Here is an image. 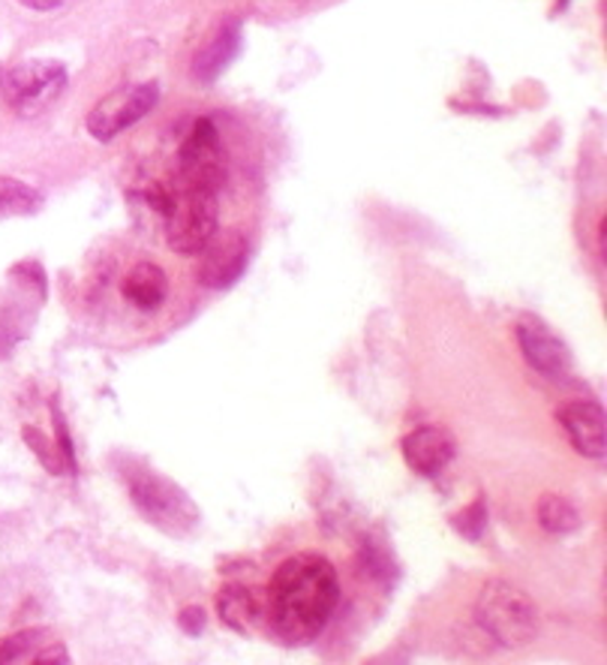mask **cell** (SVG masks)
Returning <instances> with one entry per match:
<instances>
[{
	"mask_svg": "<svg viewBox=\"0 0 607 665\" xmlns=\"http://www.w3.org/2000/svg\"><path fill=\"white\" fill-rule=\"evenodd\" d=\"M42 209V193L30 184L18 181V178H7L0 175V221L10 217H30Z\"/></svg>",
	"mask_w": 607,
	"mask_h": 665,
	"instance_id": "obj_16",
	"label": "cell"
},
{
	"mask_svg": "<svg viewBox=\"0 0 607 665\" xmlns=\"http://www.w3.org/2000/svg\"><path fill=\"white\" fill-rule=\"evenodd\" d=\"M127 491L144 522L160 527L163 534H190L199 524V506L190 494L156 469L132 464L127 473Z\"/></svg>",
	"mask_w": 607,
	"mask_h": 665,
	"instance_id": "obj_5",
	"label": "cell"
},
{
	"mask_svg": "<svg viewBox=\"0 0 607 665\" xmlns=\"http://www.w3.org/2000/svg\"><path fill=\"white\" fill-rule=\"evenodd\" d=\"M181 626L187 629V632H202V626H205V614H202V608H187V612L181 614Z\"/></svg>",
	"mask_w": 607,
	"mask_h": 665,
	"instance_id": "obj_19",
	"label": "cell"
},
{
	"mask_svg": "<svg viewBox=\"0 0 607 665\" xmlns=\"http://www.w3.org/2000/svg\"><path fill=\"white\" fill-rule=\"evenodd\" d=\"M30 10H39V13H49V10H61L69 0H22Z\"/></svg>",
	"mask_w": 607,
	"mask_h": 665,
	"instance_id": "obj_20",
	"label": "cell"
},
{
	"mask_svg": "<svg viewBox=\"0 0 607 665\" xmlns=\"http://www.w3.org/2000/svg\"><path fill=\"white\" fill-rule=\"evenodd\" d=\"M535 515H539V524H542L547 534L554 536H569L581 527V515L571 500L559 494H542L539 503H535Z\"/></svg>",
	"mask_w": 607,
	"mask_h": 665,
	"instance_id": "obj_17",
	"label": "cell"
},
{
	"mask_svg": "<svg viewBox=\"0 0 607 665\" xmlns=\"http://www.w3.org/2000/svg\"><path fill=\"white\" fill-rule=\"evenodd\" d=\"M476 624L505 651L527 648L542 629L539 608L530 593L505 578H493L481 587L476 600Z\"/></svg>",
	"mask_w": 607,
	"mask_h": 665,
	"instance_id": "obj_2",
	"label": "cell"
},
{
	"mask_svg": "<svg viewBox=\"0 0 607 665\" xmlns=\"http://www.w3.org/2000/svg\"><path fill=\"white\" fill-rule=\"evenodd\" d=\"M69 73L61 61L30 58L0 70V109L22 121L46 115L64 93Z\"/></svg>",
	"mask_w": 607,
	"mask_h": 665,
	"instance_id": "obj_4",
	"label": "cell"
},
{
	"mask_svg": "<svg viewBox=\"0 0 607 665\" xmlns=\"http://www.w3.org/2000/svg\"><path fill=\"white\" fill-rule=\"evenodd\" d=\"M217 614L235 632H250L258 624V602L244 585H226L217 593Z\"/></svg>",
	"mask_w": 607,
	"mask_h": 665,
	"instance_id": "obj_15",
	"label": "cell"
},
{
	"mask_svg": "<svg viewBox=\"0 0 607 665\" xmlns=\"http://www.w3.org/2000/svg\"><path fill=\"white\" fill-rule=\"evenodd\" d=\"M195 280L205 289H229L241 280L250 262V241L238 229H217L195 253Z\"/></svg>",
	"mask_w": 607,
	"mask_h": 665,
	"instance_id": "obj_8",
	"label": "cell"
},
{
	"mask_svg": "<svg viewBox=\"0 0 607 665\" xmlns=\"http://www.w3.org/2000/svg\"><path fill=\"white\" fill-rule=\"evenodd\" d=\"M559 425L569 434L571 446L590 461H602L607 455V437H605V413L595 401H571L559 413Z\"/></svg>",
	"mask_w": 607,
	"mask_h": 665,
	"instance_id": "obj_12",
	"label": "cell"
},
{
	"mask_svg": "<svg viewBox=\"0 0 607 665\" xmlns=\"http://www.w3.org/2000/svg\"><path fill=\"white\" fill-rule=\"evenodd\" d=\"M168 296L166 272L156 262H136L124 277V299L139 311H156Z\"/></svg>",
	"mask_w": 607,
	"mask_h": 665,
	"instance_id": "obj_14",
	"label": "cell"
},
{
	"mask_svg": "<svg viewBox=\"0 0 607 665\" xmlns=\"http://www.w3.org/2000/svg\"><path fill=\"white\" fill-rule=\"evenodd\" d=\"M517 343H520L527 365L542 371L547 377H566L571 371V352L566 340L539 316H523L517 323Z\"/></svg>",
	"mask_w": 607,
	"mask_h": 665,
	"instance_id": "obj_9",
	"label": "cell"
},
{
	"mask_svg": "<svg viewBox=\"0 0 607 665\" xmlns=\"http://www.w3.org/2000/svg\"><path fill=\"white\" fill-rule=\"evenodd\" d=\"M156 100H160V88L151 85V81L124 85V88H117V91H112L93 105L85 127L97 142H112L115 136L129 130L132 124H139L154 109Z\"/></svg>",
	"mask_w": 607,
	"mask_h": 665,
	"instance_id": "obj_6",
	"label": "cell"
},
{
	"mask_svg": "<svg viewBox=\"0 0 607 665\" xmlns=\"http://www.w3.org/2000/svg\"><path fill=\"white\" fill-rule=\"evenodd\" d=\"M457 452L454 434L442 425H425L403 437V457L418 476H440Z\"/></svg>",
	"mask_w": 607,
	"mask_h": 665,
	"instance_id": "obj_10",
	"label": "cell"
},
{
	"mask_svg": "<svg viewBox=\"0 0 607 665\" xmlns=\"http://www.w3.org/2000/svg\"><path fill=\"white\" fill-rule=\"evenodd\" d=\"M178 170L181 181L202 184L211 190H220L226 181V148H223L220 130L211 117H199L178 151Z\"/></svg>",
	"mask_w": 607,
	"mask_h": 665,
	"instance_id": "obj_7",
	"label": "cell"
},
{
	"mask_svg": "<svg viewBox=\"0 0 607 665\" xmlns=\"http://www.w3.org/2000/svg\"><path fill=\"white\" fill-rule=\"evenodd\" d=\"M452 527L457 534L469 539V542H479L481 534L488 530V500L484 497H476L472 506H466L464 512H457L452 518Z\"/></svg>",
	"mask_w": 607,
	"mask_h": 665,
	"instance_id": "obj_18",
	"label": "cell"
},
{
	"mask_svg": "<svg viewBox=\"0 0 607 665\" xmlns=\"http://www.w3.org/2000/svg\"><path fill=\"white\" fill-rule=\"evenodd\" d=\"M66 644L52 629L34 626L0 641V665H66Z\"/></svg>",
	"mask_w": 607,
	"mask_h": 665,
	"instance_id": "obj_11",
	"label": "cell"
},
{
	"mask_svg": "<svg viewBox=\"0 0 607 665\" xmlns=\"http://www.w3.org/2000/svg\"><path fill=\"white\" fill-rule=\"evenodd\" d=\"M340 602V578L316 551L295 554L277 566L268 587V626L286 644H311Z\"/></svg>",
	"mask_w": 607,
	"mask_h": 665,
	"instance_id": "obj_1",
	"label": "cell"
},
{
	"mask_svg": "<svg viewBox=\"0 0 607 665\" xmlns=\"http://www.w3.org/2000/svg\"><path fill=\"white\" fill-rule=\"evenodd\" d=\"M241 49V25L238 22H226L217 27V34L207 39L205 49H199L193 58V76L199 81H214L226 66L232 64V58Z\"/></svg>",
	"mask_w": 607,
	"mask_h": 665,
	"instance_id": "obj_13",
	"label": "cell"
},
{
	"mask_svg": "<svg viewBox=\"0 0 607 665\" xmlns=\"http://www.w3.org/2000/svg\"><path fill=\"white\" fill-rule=\"evenodd\" d=\"M220 190H211L202 184L181 181L166 187V209H163V226H166L168 248L181 256H195L205 248V241L220 229Z\"/></svg>",
	"mask_w": 607,
	"mask_h": 665,
	"instance_id": "obj_3",
	"label": "cell"
}]
</instances>
